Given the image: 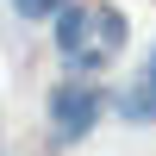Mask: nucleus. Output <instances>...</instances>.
Masks as SVG:
<instances>
[{
    "instance_id": "f257e3e1",
    "label": "nucleus",
    "mask_w": 156,
    "mask_h": 156,
    "mask_svg": "<svg viewBox=\"0 0 156 156\" xmlns=\"http://www.w3.org/2000/svg\"><path fill=\"white\" fill-rule=\"evenodd\" d=\"M50 25H56V56H62V69H69V75L106 69V62H119V50L131 44L125 12L106 6V0H69Z\"/></svg>"
},
{
    "instance_id": "f03ea898",
    "label": "nucleus",
    "mask_w": 156,
    "mask_h": 156,
    "mask_svg": "<svg viewBox=\"0 0 156 156\" xmlns=\"http://www.w3.org/2000/svg\"><path fill=\"white\" fill-rule=\"evenodd\" d=\"M106 112V94H100L87 75H69V81L50 87V144H81L87 131Z\"/></svg>"
},
{
    "instance_id": "7ed1b4c3",
    "label": "nucleus",
    "mask_w": 156,
    "mask_h": 156,
    "mask_svg": "<svg viewBox=\"0 0 156 156\" xmlns=\"http://www.w3.org/2000/svg\"><path fill=\"white\" fill-rule=\"evenodd\" d=\"M112 106H119V119H131V125H156V50H150L144 75H137L125 94H112Z\"/></svg>"
},
{
    "instance_id": "20e7f679",
    "label": "nucleus",
    "mask_w": 156,
    "mask_h": 156,
    "mask_svg": "<svg viewBox=\"0 0 156 156\" xmlns=\"http://www.w3.org/2000/svg\"><path fill=\"white\" fill-rule=\"evenodd\" d=\"M12 12H19V19H31V25H44V19H56L62 6H69V0H6Z\"/></svg>"
}]
</instances>
